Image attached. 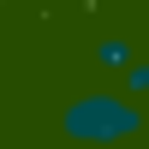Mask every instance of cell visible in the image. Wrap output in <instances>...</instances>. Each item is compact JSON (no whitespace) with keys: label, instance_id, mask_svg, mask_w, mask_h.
<instances>
[{"label":"cell","instance_id":"cell-2","mask_svg":"<svg viewBox=\"0 0 149 149\" xmlns=\"http://www.w3.org/2000/svg\"><path fill=\"white\" fill-rule=\"evenodd\" d=\"M131 60H137V42H131V36H113V30H107V36H95V42H90V66L113 72V78L131 66Z\"/></svg>","mask_w":149,"mask_h":149},{"label":"cell","instance_id":"cell-1","mask_svg":"<svg viewBox=\"0 0 149 149\" xmlns=\"http://www.w3.org/2000/svg\"><path fill=\"white\" fill-rule=\"evenodd\" d=\"M60 137L72 149H125V143L143 137V102H131L119 84L78 90L60 107Z\"/></svg>","mask_w":149,"mask_h":149},{"label":"cell","instance_id":"cell-3","mask_svg":"<svg viewBox=\"0 0 149 149\" xmlns=\"http://www.w3.org/2000/svg\"><path fill=\"white\" fill-rule=\"evenodd\" d=\"M119 90H125L131 102H149V60H143V54L131 60L125 72H119Z\"/></svg>","mask_w":149,"mask_h":149}]
</instances>
